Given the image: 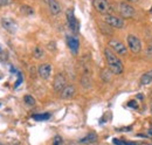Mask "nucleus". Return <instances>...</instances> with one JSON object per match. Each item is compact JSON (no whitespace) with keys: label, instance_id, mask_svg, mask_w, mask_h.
<instances>
[{"label":"nucleus","instance_id":"f257e3e1","mask_svg":"<svg viewBox=\"0 0 152 145\" xmlns=\"http://www.w3.org/2000/svg\"><path fill=\"white\" fill-rule=\"evenodd\" d=\"M104 56L107 60V64L109 67V70L115 74V75H119L124 72V66L122 63V61L117 57V55L113 53L109 48L104 49Z\"/></svg>","mask_w":152,"mask_h":145},{"label":"nucleus","instance_id":"f03ea898","mask_svg":"<svg viewBox=\"0 0 152 145\" xmlns=\"http://www.w3.org/2000/svg\"><path fill=\"white\" fill-rule=\"evenodd\" d=\"M103 20L108 26L114 27V28H123L125 26V22H124L123 19L119 18V17H116V15H113V14H105Z\"/></svg>","mask_w":152,"mask_h":145},{"label":"nucleus","instance_id":"7ed1b4c3","mask_svg":"<svg viewBox=\"0 0 152 145\" xmlns=\"http://www.w3.org/2000/svg\"><path fill=\"white\" fill-rule=\"evenodd\" d=\"M128 46H129L130 51L132 52L133 54H138L142 51V42H140V40L136 35H132V34H130V35L128 36Z\"/></svg>","mask_w":152,"mask_h":145},{"label":"nucleus","instance_id":"20e7f679","mask_svg":"<svg viewBox=\"0 0 152 145\" xmlns=\"http://www.w3.org/2000/svg\"><path fill=\"white\" fill-rule=\"evenodd\" d=\"M119 13L123 18H133L136 15V11L131 5H129L128 2H121L119 4Z\"/></svg>","mask_w":152,"mask_h":145},{"label":"nucleus","instance_id":"39448f33","mask_svg":"<svg viewBox=\"0 0 152 145\" xmlns=\"http://www.w3.org/2000/svg\"><path fill=\"white\" fill-rule=\"evenodd\" d=\"M93 6L97 12L102 14H108L110 11V4L107 0H93Z\"/></svg>","mask_w":152,"mask_h":145},{"label":"nucleus","instance_id":"423d86ee","mask_svg":"<svg viewBox=\"0 0 152 145\" xmlns=\"http://www.w3.org/2000/svg\"><path fill=\"white\" fill-rule=\"evenodd\" d=\"M66 15H67V22H68L69 28H70L74 33H77V32H78V28H80V25H78L77 19H76L75 15H74V11H73V10H68Z\"/></svg>","mask_w":152,"mask_h":145},{"label":"nucleus","instance_id":"0eeeda50","mask_svg":"<svg viewBox=\"0 0 152 145\" xmlns=\"http://www.w3.org/2000/svg\"><path fill=\"white\" fill-rule=\"evenodd\" d=\"M54 90L56 91V92H62V90L67 87L66 86V77H64V75L63 74H61V72H58L55 75V77H54Z\"/></svg>","mask_w":152,"mask_h":145},{"label":"nucleus","instance_id":"6e6552de","mask_svg":"<svg viewBox=\"0 0 152 145\" xmlns=\"http://www.w3.org/2000/svg\"><path fill=\"white\" fill-rule=\"evenodd\" d=\"M109 46H110V48H113V51L115 53H117L118 55H125L126 52H128V49L124 46V43H122L118 40H110L109 41Z\"/></svg>","mask_w":152,"mask_h":145},{"label":"nucleus","instance_id":"1a4fd4ad","mask_svg":"<svg viewBox=\"0 0 152 145\" xmlns=\"http://www.w3.org/2000/svg\"><path fill=\"white\" fill-rule=\"evenodd\" d=\"M1 25H2V27H4L6 31H8L10 33H15V32H17L18 26H17V22H15L13 19L2 18L1 19Z\"/></svg>","mask_w":152,"mask_h":145},{"label":"nucleus","instance_id":"9d476101","mask_svg":"<svg viewBox=\"0 0 152 145\" xmlns=\"http://www.w3.org/2000/svg\"><path fill=\"white\" fill-rule=\"evenodd\" d=\"M50 72H52V66L48 64V63H43V64H41V66L38 68L39 76H40L41 78H43V80L49 78Z\"/></svg>","mask_w":152,"mask_h":145},{"label":"nucleus","instance_id":"9b49d317","mask_svg":"<svg viewBox=\"0 0 152 145\" xmlns=\"http://www.w3.org/2000/svg\"><path fill=\"white\" fill-rule=\"evenodd\" d=\"M67 43H68V47L72 51V53L74 55L77 54L78 48H80V41H78V39L75 37V36H68L67 37Z\"/></svg>","mask_w":152,"mask_h":145},{"label":"nucleus","instance_id":"f8f14e48","mask_svg":"<svg viewBox=\"0 0 152 145\" xmlns=\"http://www.w3.org/2000/svg\"><path fill=\"white\" fill-rule=\"evenodd\" d=\"M75 87L74 86H67L62 92H61V97L63 98V100H70V98H73L74 97V95H75Z\"/></svg>","mask_w":152,"mask_h":145},{"label":"nucleus","instance_id":"ddd939ff","mask_svg":"<svg viewBox=\"0 0 152 145\" xmlns=\"http://www.w3.org/2000/svg\"><path fill=\"white\" fill-rule=\"evenodd\" d=\"M48 7L53 15H58L61 13V5L57 0H48Z\"/></svg>","mask_w":152,"mask_h":145},{"label":"nucleus","instance_id":"4468645a","mask_svg":"<svg viewBox=\"0 0 152 145\" xmlns=\"http://www.w3.org/2000/svg\"><path fill=\"white\" fill-rule=\"evenodd\" d=\"M95 142H97V135H96L95 132L88 133L86 137H83V138L80 139V143L81 144H93Z\"/></svg>","mask_w":152,"mask_h":145},{"label":"nucleus","instance_id":"2eb2a0df","mask_svg":"<svg viewBox=\"0 0 152 145\" xmlns=\"http://www.w3.org/2000/svg\"><path fill=\"white\" fill-rule=\"evenodd\" d=\"M150 83H152V70H149L145 74H143L140 77V84L142 86H148Z\"/></svg>","mask_w":152,"mask_h":145},{"label":"nucleus","instance_id":"dca6fc26","mask_svg":"<svg viewBox=\"0 0 152 145\" xmlns=\"http://www.w3.org/2000/svg\"><path fill=\"white\" fill-rule=\"evenodd\" d=\"M32 118L35 121H47L50 118V114H48V112L47 114H37V115H33Z\"/></svg>","mask_w":152,"mask_h":145},{"label":"nucleus","instance_id":"f3484780","mask_svg":"<svg viewBox=\"0 0 152 145\" xmlns=\"http://www.w3.org/2000/svg\"><path fill=\"white\" fill-rule=\"evenodd\" d=\"M23 101H25V103L27 104V105H34L35 104V98L32 96V95H26L25 97H23Z\"/></svg>","mask_w":152,"mask_h":145},{"label":"nucleus","instance_id":"a211bd4d","mask_svg":"<svg viewBox=\"0 0 152 145\" xmlns=\"http://www.w3.org/2000/svg\"><path fill=\"white\" fill-rule=\"evenodd\" d=\"M33 55H34L35 59H41V57L43 56V51H42V48H41V47H35L34 51H33Z\"/></svg>","mask_w":152,"mask_h":145},{"label":"nucleus","instance_id":"6ab92c4d","mask_svg":"<svg viewBox=\"0 0 152 145\" xmlns=\"http://www.w3.org/2000/svg\"><path fill=\"white\" fill-rule=\"evenodd\" d=\"M52 145H63V139H62V137L56 135V136L53 138V141H52Z\"/></svg>","mask_w":152,"mask_h":145},{"label":"nucleus","instance_id":"aec40b11","mask_svg":"<svg viewBox=\"0 0 152 145\" xmlns=\"http://www.w3.org/2000/svg\"><path fill=\"white\" fill-rule=\"evenodd\" d=\"M21 11H22L26 15H32V14H33V10H32L29 6H27V5H23V6L21 7Z\"/></svg>","mask_w":152,"mask_h":145},{"label":"nucleus","instance_id":"412c9836","mask_svg":"<svg viewBox=\"0 0 152 145\" xmlns=\"http://www.w3.org/2000/svg\"><path fill=\"white\" fill-rule=\"evenodd\" d=\"M128 107H130V108H134V109L138 108V103H137V100H134V101H131V102H129V103H128Z\"/></svg>","mask_w":152,"mask_h":145},{"label":"nucleus","instance_id":"4be33fe9","mask_svg":"<svg viewBox=\"0 0 152 145\" xmlns=\"http://www.w3.org/2000/svg\"><path fill=\"white\" fill-rule=\"evenodd\" d=\"M7 59V54H6V52L0 47V60H6Z\"/></svg>","mask_w":152,"mask_h":145},{"label":"nucleus","instance_id":"5701e85b","mask_svg":"<svg viewBox=\"0 0 152 145\" xmlns=\"http://www.w3.org/2000/svg\"><path fill=\"white\" fill-rule=\"evenodd\" d=\"M18 76H19V77H18V81H17V83H15V86H14L15 88L19 86L21 82H22V76H21V74H20V72H18Z\"/></svg>","mask_w":152,"mask_h":145},{"label":"nucleus","instance_id":"b1692460","mask_svg":"<svg viewBox=\"0 0 152 145\" xmlns=\"http://www.w3.org/2000/svg\"><path fill=\"white\" fill-rule=\"evenodd\" d=\"M11 2V0H0V6H6Z\"/></svg>","mask_w":152,"mask_h":145},{"label":"nucleus","instance_id":"393cba45","mask_svg":"<svg viewBox=\"0 0 152 145\" xmlns=\"http://www.w3.org/2000/svg\"><path fill=\"white\" fill-rule=\"evenodd\" d=\"M113 142H114L115 145H124V142H122V141H119V139H116V138H115Z\"/></svg>","mask_w":152,"mask_h":145},{"label":"nucleus","instance_id":"a878e982","mask_svg":"<svg viewBox=\"0 0 152 145\" xmlns=\"http://www.w3.org/2000/svg\"><path fill=\"white\" fill-rule=\"evenodd\" d=\"M124 145H137L136 142H124Z\"/></svg>","mask_w":152,"mask_h":145},{"label":"nucleus","instance_id":"bb28decb","mask_svg":"<svg viewBox=\"0 0 152 145\" xmlns=\"http://www.w3.org/2000/svg\"><path fill=\"white\" fill-rule=\"evenodd\" d=\"M137 97H138V98H140V100H143V95H138Z\"/></svg>","mask_w":152,"mask_h":145},{"label":"nucleus","instance_id":"cd10ccee","mask_svg":"<svg viewBox=\"0 0 152 145\" xmlns=\"http://www.w3.org/2000/svg\"><path fill=\"white\" fill-rule=\"evenodd\" d=\"M149 135H150V136H152V129H150V130H149Z\"/></svg>","mask_w":152,"mask_h":145},{"label":"nucleus","instance_id":"c85d7f7f","mask_svg":"<svg viewBox=\"0 0 152 145\" xmlns=\"http://www.w3.org/2000/svg\"><path fill=\"white\" fill-rule=\"evenodd\" d=\"M150 109H151V114H152V100H151V103H150Z\"/></svg>","mask_w":152,"mask_h":145},{"label":"nucleus","instance_id":"c756f323","mask_svg":"<svg viewBox=\"0 0 152 145\" xmlns=\"http://www.w3.org/2000/svg\"><path fill=\"white\" fill-rule=\"evenodd\" d=\"M150 13L152 14V6H151V8H150Z\"/></svg>","mask_w":152,"mask_h":145},{"label":"nucleus","instance_id":"7c9ffc66","mask_svg":"<svg viewBox=\"0 0 152 145\" xmlns=\"http://www.w3.org/2000/svg\"><path fill=\"white\" fill-rule=\"evenodd\" d=\"M129 1H137V0H129Z\"/></svg>","mask_w":152,"mask_h":145},{"label":"nucleus","instance_id":"2f4dec72","mask_svg":"<svg viewBox=\"0 0 152 145\" xmlns=\"http://www.w3.org/2000/svg\"><path fill=\"white\" fill-rule=\"evenodd\" d=\"M151 51H152V45H151Z\"/></svg>","mask_w":152,"mask_h":145}]
</instances>
